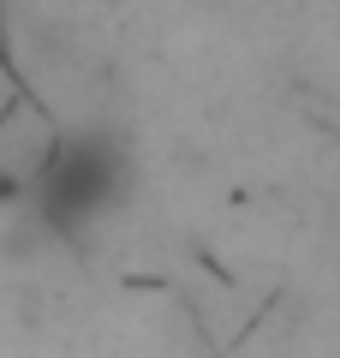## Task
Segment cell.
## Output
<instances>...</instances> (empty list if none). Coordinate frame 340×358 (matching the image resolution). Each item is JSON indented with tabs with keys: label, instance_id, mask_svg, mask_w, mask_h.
Wrapping results in <instances>:
<instances>
[{
	"label": "cell",
	"instance_id": "cell-1",
	"mask_svg": "<svg viewBox=\"0 0 340 358\" xmlns=\"http://www.w3.org/2000/svg\"><path fill=\"white\" fill-rule=\"evenodd\" d=\"M126 192V150L101 131H72L54 138L36 162L30 179V203L48 221V233H78L90 221H101Z\"/></svg>",
	"mask_w": 340,
	"mask_h": 358
}]
</instances>
